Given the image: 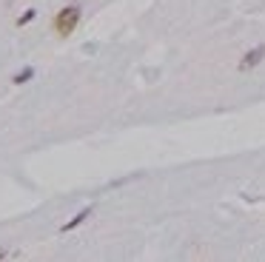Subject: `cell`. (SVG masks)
Listing matches in <instances>:
<instances>
[{
	"label": "cell",
	"mask_w": 265,
	"mask_h": 262,
	"mask_svg": "<svg viewBox=\"0 0 265 262\" xmlns=\"http://www.w3.org/2000/svg\"><path fill=\"white\" fill-rule=\"evenodd\" d=\"M77 23H80V6H66V9H60L57 20H54V29H57V35L69 37L77 29Z\"/></svg>",
	"instance_id": "6da1fadb"
},
{
	"label": "cell",
	"mask_w": 265,
	"mask_h": 262,
	"mask_svg": "<svg viewBox=\"0 0 265 262\" xmlns=\"http://www.w3.org/2000/svg\"><path fill=\"white\" fill-rule=\"evenodd\" d=\"M262 57H265V46H257V49H251L248 54L240 60V72H248V69L259 66V63H262Z\"/></svg>",
	"instance_id": "7a4b0ae2"
},
{
	"label": "cell",
	"mask_w": 265,
	"mask_h": 262,
	"mask_svg": "<svg viewBox=\"0 0 265 262\" xmlns=\"http://www.w3.org/2000/svg\"><path fill=\"white\" fill-rule=\"evenodd\" d=\"M89 214H92V208H83V211H80V214H77V217H74V219H69V222H66V225H63V231H72V228L83 225V222H86V219H89Z\"/></svg>",
	"instance_id": "3957f363"
},
{
	"label": "cell",
	"mask_w": 265,
	"mask_h": 262,
	"mask_svg": "<svg viewBox=\"0 0 265 262\" xmlns=\"http://www.w3.org/2000/svg\"><path fill=\"white\" fill-rule=\"evenodd\" d=\"M32 77H35V72H32V69H23L20 74H15V83H26V80H32Z\"/></svg>",
	"instance_id": "277c9868"
},
{
	"label": "cell",
	"mask_w": 265,
	"mask_h": 262,
	"mask_svg": "<svg viewBox=\"0 0 265 262\" xmlns=\"http://www.w3.org/2000/svg\"><path fill=\"white\" fill-rule=\"evenodd\" d=\"M29 20H35V9H29V12H26V15L17 20V26H23V23H29Z\"/></svg>",
	"instance_id": "5b68a950"
},
{
	"label": "cell",
	"mask_w": 265,
	"mask_h": 262,
	"mask_svg": "<svg viewBox=\"0 0 265 262\" xmlns=\"http://www.w3.org/2000/svg\"><path fill=\"white\" fill-rule=\"evenodd\" d=\"M3 256H6V251H3V248H0V259H3Z\"/></svg>",
	"instance_id": "8992f818"
}]
</instances>
